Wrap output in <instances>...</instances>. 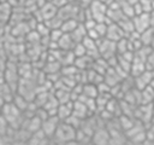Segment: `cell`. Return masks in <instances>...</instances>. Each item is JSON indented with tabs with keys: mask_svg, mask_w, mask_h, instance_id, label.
<instances>
[{
	"mask_svg": "<svg viewBox=\"0 0 154 145\" xmlns=\"http://www.w3.org/2000/svg\"><path fill=\"white\" fill-rule=\"evenodd\" d=\"M76 132H77V128L72 127L66 121H60L52 138L58 143H72V141H76Z\"/></svg>",
	"mask_w": 154,
	"mask_h": 145,
	"instance_id": "1",
	"label": "cell"
},
{
	"mask_svg": "<svg viewBox=\"0 0 154 145\" xmlns=\"http://www.w3.org/2000/svg\"><path fill=\"white\" fill-rule=\"evenodd\" d=\"M60 123V120L57 115H49L46 120L42 121V126H41V129L45 132V134L48 137V138H52L58 128Z\"/></svg>",
	"mask_w": 154,
	"mask_h": 145,
	"instance_id": "2",
	"label": "cell"
},
{
	"mask_svg": "<svg viewBox=\"0 0 154 145\" xmlns=\"http://www.w3.org/2000/svg\"><path fill=\"white\" fill-rule=\"evenodd\" d=\"M132 24H134V30L138 34H141L142 31H144L146 29H148L149 27H153L150 24V17H149V13H141V14H137L135 16V19L132 21Z\"/></svg>",
	"mask_w": 154,
	"mask_h": 145,
	"instance_id": "3",
	"label": "cell"
},
{
	"mask_svg": "<svg viewBox=\"0 0 154 145\" xmlns=\"http://www.w3.org/2000/svg\"><path fill=\"white\" fill-rule=\"evenodd\" d=\"M111 140V133L108 128H95L91 134V143L95 144H108Z\"/></svg>",
	"mask_w": 154,
	"mask_h": 145,
	"instance_id": "4",
	"label": "cell"
},
{
	"mask_svg": "<svg viewBox=\"0 0 154 145\" xmlns=\"http://www.w3.org/2000/svg\"><path fill=\"white\" fill-rule=\"evenodd\" d=\"M40 13L42 16V21H47L58 14V8L51 1H47L42 7H40Z\"/></svg>",
	"mask_w": 154,
	"mask_h": 145,
	"instance_id": "5",
	"label": "cell"
},
{
	"mask_svg": "<svg viewBox=\"0 0 154 145\" xmlns=\"http://www.w3.org/2000/svg\"><path fill=\"white\" fill-rule=\"evenodd\" d=\"M75 44H76V42L73 41L71 34L64 33V34L61 35V37L59 39V41H58L57 45H58V48H59V50H66V51H69V50H72V48H73Z\"/></svg>",
	"mask_w": 154,
	"mask_h": 145,
	"instance_id": "6",
	"label": "cell"
},
{
	"mask_svg": "<svg viewBox=\"0 0 154 145\" xmlns=\"http://www.w3.org/2000/svg\"><path fill=\"white\" fill-rule=\"evenodd\" d=\"M12 13V6L10 5V1H2L0 2V22L6 23Z\"/></svg>",
	"mask_w": 154,
	"mask_h": 145,
	"instance_id": "7",
	"label": "cell"
},
{
	"mask_svg": "<svg viewBox=\"0 0 154 145\" xmlns=\"http://www.w3.org/2000/svg\"><path fill=\"white\" fill-rule=\"evenodd\" d=\"M78 24H79V22H78L76 18H69V19L63 21L60 29L63 30V33H67V34H70V33H72V31L77 28Z\"/></svg>",
	"mask_w": 154,
	"mask_h": 145,
	"instance_id": "8",
	"label": "cell"
},
{
	"mask_svg": "<svg viewBox=\"0 0 154 145\" xmlns=\"http://www.w3.org/2000/svg\"><path fill=\"white\" fill-rule=\"evenodd\" d=\"M82 94L84 97H88V98H96L99 95V89L95 85H91V83H88V85H84L82 87Z\"/></svg>",
	"mask_w": 154,
	"mask_h": 145,
	"instance_id": "9",
	"label": "cell"
},
{
	"mask_svg": "<svg viewBox=\"0 0 154 145\" xmlns=\"http://www.w3.org/2000/svg\"><path fill=\"white\" fill-rule=\"evenodd\" d=\"M72 52H73L75 57L78 58V57H83V56L87 54V48L83 45V42H77V44H75V46L72 48Z\"/></svg>",
	"mask_w": 154,
	"mask_h": 145,
	"instance_id": "10",
	"label": "cell"
},
{
	"mask_svg": "<svg viewBox=\"0 0 154 145\" xmlns=\"http://www.w3.org/2000/svg\"><path fill=\"white\" fill-rule=\"evenodd\" d=\"M10 123L5 118V116L2 114H0V135H4V134H7L8 130H10Z\"/></svg>",
	"mask_w": 154,
	"mask_h": 145,
	"instance_id": "11",
	"label": "cell"
},
{
	"mask_svg": "<svg viewBox=\"0 0 154 145\" xmlns=\"http://www.w3.org/2000/svg\"><path fill=\"white\" fill-rule=\"evenodd\" d=\"M51 2L59 10V8H61V7H64L65 5H67L70 1L69 0H51Z\"/></svg>",
	"mask_w": 154,
	"mask_h": 145,
	"instance_id": "12",
	"label": "cell"
},
{
	"mask_svg": "<svg viewBox=\"0 0 154 145\" xmlns=\"http://www.w3.org/2000/svg\"><path fill=\"white\" fill-rule=\"evenodd\" d=\"M149 17H150V24L154 27V8L149 12Z\"/></svg>",
	"mask_w": 154,
	"mask_h": 145,
	"instance_id": "13",
	"label": "cell"
},
{
	"mask_svg": "<svg viewBox=\"0 0 154 145\" xmlns=\"http://www.w3.org/2000/svg\"><path fill=\"white\" fill-rule=\"evenodd\" d=\"M0 114H1V108H0Z\"/></svg>",
	"mask_w": 154,
	"mask_h": 145,
	"instance_id": "14",
	"label": "cell"
}]
</instances>
